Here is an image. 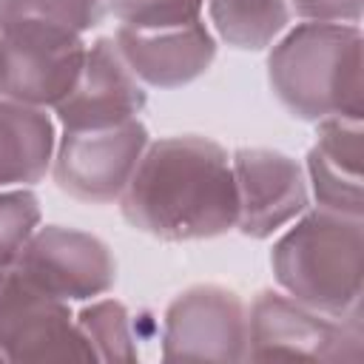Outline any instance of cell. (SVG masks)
<instances>
[{
	"mask_svg": "<svg viewBox=\"0 0 364 364\" xmlns=\"http://www.w3.org/2000/svg\"><path fill=\"white\" fill-rule=\"evenodd\" d=\"M85 34L40 17L0 20V97L54 111L74 88Z\"/></svg>",
	"mask_w": 364,
	"mask_h": 364,
	"instance_id": "5",
	"label": "cell"
},
{
	"mask_svg": "<svg viewBox=\"0 0 364 364\" xmlns=\"http://www.w3.org/2000/svg\"><path fill=\"white\" fill-rule=\"evenodd\" d=\"M114 43L125 65L145 88H182L208 74L216 60V37L196 20L176 28H125L117 26Z\"/></svg>",
	"mask_w": 364,
	"mask_h": 364,
	"instance_id": "12",
	"label": "cell"
},
{
	"mask_svg": "<svg viewBox=\"0 0 364 364\" xmlns=\"http://www.w3.org/2000/svg\"><path fill=\"white\" fill-rule=\"evenodd\" d=\"M364 0H287L290 17L301 23H361Z\"/></svg>",
	"mask_w": 364,
	"mask_h": 364,
	"instance_id": "20",
	"label": "cell"
},
{
	"mask_svg": "<svg viewBox=\"0 0 364 364\" xmlns=\"http://www.w3.org/2000/svg\"><path fill=\"white\" fill-rule=\"evenodd\" d=\"M122 219L162 242H205L236 230L239 196L230 154L210 136L151 139L122 196Z\"/></svg>",
	"mask_w": 364,
	"mask_h": 364,
	"instance_id": "1",
	"label": "cell"
},
{
	"mask_svg": "<svg viewBox=\"0 0 364 364\" xmlns=\"http://www.w3.org/2000/svg\"><path fill=\"white\" fill-rule=\"evenodd\" d=\"M9 273H11V267H0V293H3V287L9 282Z\"/></svg>",
	"mask_w": 364,
	"mask_h": 364,
	"instance_id": "21",
	"label": "cell"
},
{
	"mask_svg": "<svg viewBox=\"0 0 364 364\" xmlns=\"http://www.w3.org/2000/svg\"><path fill=\"white\" fill-rule=\"evenodd\" d=\"M77 324L97 361H136V333L128 307L119 299H91L77 313Z\"/></svg>",
	"mask_w": 364,
	"mask_h": 364,
	"instance_id": "16",
	"label": "cell"
},
{
	"mask_svg": "<svg viewBox=\"0 0 364 364\" xmlns=\"http://www.w3.org/2000/svg\"><path fill=\"white\" fill-rule=\"evenodd\" d=\"M6 17H40L88 34L111 17V0H0V20Z\"/></svg>",
	"mask_w": 364,
	"mask_h": 364,
	"instance_id": "17",
	"label": "cell"
},
{
	"mask_svg": "<svg viewBox=\"0 0 364 364\" xmlns=\"http://www.w3.org/2000/svg\"><path fill=\"white\" fill-rule=\"evenodd\" d=\"M361 26L296 23L267 48V82L279 105L301 119H361Z\"/></svg>",
	"mask_w": 364,
	"mask_h": 364,
	"instance_id": "2",
	"label": "cell"
},
{
	"mask_svg": "<svg viewBox=\"0 0 364 364\" xmlns=\"http://www.w3.org/2000/svg\"><path fill=\"white\" fill-rule=\"evenodd\" d=\"M145 105L148 91L119 57L114 37H97L85 48L74 88L51 114L63 131H85L139 119Z\"/></svg>",
	"mask_w": 364,
	"mask_h": 364,
	"instance_id": "11",
	"label": "cell"
},
{
	"mask_svg": "<svg viewBox=\"0 0 364 364\" xmlns=\"http://www.w3.org/2000/svg\"><path fill=\"white\" fill-rule=\"evenodd\" d=\"M364 128L361 119L316 122V142L307 151L304 173L316 208L364 216Z\"/></svg>",
	"mask_w": 364,
	"mask_h": 364,
	"instance_id": "13",
	"label": "cell"
},
{
	"mask_svg": "<svg viewBox=\"0 0 364 364\" xmlns=\"http://www.w3.org/2000/svg\"><path fill=\"white\" fill-rule=\"evenodd\" d=\"M270 270L290 299L336 318L364 321V216L307 208L273 242Z\"/></svg>",
	"mask_w": 364,
	"mask_h": 364,
	"instance_id": "3",
	"label": "cell"
},
{
	"mask_svg": "<svg viewBox=\"0 0 364 364\" xmlns=\"http://www.w3.org/2000/svg\"><path fill=\"white\" fill-rule=\"evenodd\" d=\"M14 273L34 290L74 304L114 290L117 259L94 233L65 225H40L23 245Z\"/></svg>",
	"mask_w": 364,
	"mask_h": 364,
	"instance_id": "7",
	"label": "cell"
},
{
	"mask_svg": "<svg viewBox=\"0 0 364 364\" xmlns=\"http://www.w3.org/2000/svg\"><path fill=\"white\" fill-rule=\"evenodd\" d=\"M205 0H111V17L125 28H176L202 20Z\"/></svg>",
	"mask_w": 364,
	"mask_h": 364,
	"instance_id": "19",
	"label": "cell"
},
{
	"mask_svg": "<svg viewBox=\"0 0 364 364\" xmlns=\"http://www.w3.org/2000/svg\"><path fill=\"white\" fill-rule=\"evenodd\" d=\"M148 142L151 134L139 119L111 128L63 131V136H57L48 173L71 199L85 205H111L119 202Z\"/></svg>",
	"mask_w": 364,
	"mask_h": 364,
	"instance_id": "6",
	"label": "cell"
},
{
	"mask_svg": "<svg viewBox=\"0 0 364 364\" xmlns=\"http://www.w3.org/2000/svg\"><path fill=\"white\" fill-rule=\"evenodd\" d=\"M40 228V199L31 188H0V267H14L23 245Z\"/></svg>",
	"mask_w": 364,
	"mask_h": 364,
	"instance_id": "18",
	"label": "cell"
},
{
	"mask_svg": "<svg viewBox=\"0 0 364 364\" xmlns=\"http://www.w3.org/2000/svg\"><path fill=\"white\" fill-rule=\"evenodd\" d=\"M165 361H247V304L222 284H193L162 316Z\"/></svg>",
	"mask_w": 364,
	"mask_h": 364,
	"instance_id": "8",
	"label": "cell"
},
{
	"mask_svg": "<svg viewBox=\"0 0 364 364\" xmlns=\"http://www.w3.org/2000/svg\"><path fill=\"white\" fill-rule=\"evenodd\" d=\"M213 37L236 51H267L287 28V0H205Z\"/></svg>",
	"mask_w": 364,
	"mask_h": 364,
	"instance_id": "15",
	"label": "cell"
},
{
	"mask_svg": "<svg viewBox=\"0 0 364 364\" xmlns=\"http://www.w3.org/2000/svg\"><path fill=\"white\" fill-rule=\"evenodd\" d=\"M57 125L51 111L0 97V188H31L51 171Z\"/></svg>",
	"mask_w": 364,
	"mask_h": 364,
	"instance_id": "14",
	"label": "cell"
},
{
	"mask_svg": "<svg viewBox=\"0 0 364 364\" xmlns=\"http://www.w3.org/2000/svg\"><path fill=\"white\" fill-rule=\"evenodd\" d=\"M247 358L358 364L364 321L318 313L282 290H259L247 307Z\"/></svg>",
	"mask_w": 364,
	"mask_h": 364,
	"instance_id": "4",
	"label": "cell"
},
{
	"mask_svg": "<svg viewBox=\"0 0 364 364\" xmlns=\"http://www.w3.org/2000/svg\"><path fill=\"white\" fill-rule=\"evenodd\" d=\"M239 222L247 239H270L310 208L304 165L273 148H236L230 154Z\"/></svg>",
	"mask_w": 364,
	"mask_h": 364,
	"instance_id": "10",
	"label": "cell"
},
{
	"mask_svg": "<svg viewBox=\"0 0 364 364\" xmlns=\"http://www.w3.org/2000/svg\"><path fill=\"white\" fill-rule=\"evenodd\" d=\"M3 361H97L68 301L26 284L14 267L0 293Z\"/></svg>",
	"mask_w": 364,
	"mask_h": 364,
	"instance_id": "9",
	"label": "cell"
},
{
	"mask_svg": "<svg viewBox=\"0 0 364 364\" xmlns=\"http://www.w3.org/2000/svg\"><path fill=\"white\" fill-rule=\"evenodd\" d=\"M0 361H3V358H0Z\"/></svg>",
	"mask_w": 364,
	"mask_h": 364,
	"instance_id": "22",
	"label": "cell"
}]
</instances>
